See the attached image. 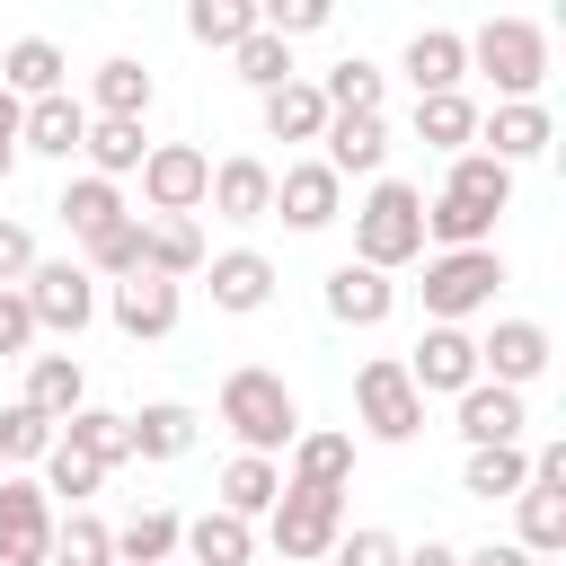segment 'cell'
Wrapping results in <instances>:
<instances>
[{
    "mask_svg": "<svg viewBox=\"0 0 566 566\" xmlns=\"http://www.w3.org/2000/svg\"><path fill=\"white\" fill-rule=\"evenodd\" d=\"M221 424L239 433V451L274 460V451H292V442H301V398H292V380H283V371L239 363V371L221 380Z\"/></svg>",
    "mask_w": 566,
    "mask_h": 566,
    "instance_id": "6da1fadb",
    "label": "cell"
},
{
    "mask_svg": "<svg viewBox=\"0 0 566 566\" xmlns=\"http://www.w3.org/2000/svg\"><path fill=\"white\" fill-rule=\"evenodd\" d=\"M424 256V195L407 177H371V195L354 203V265L398 274Z\"/></svg>",
    "mask_w": 566,
    "mask_h": 566,
    "instance_id": "7a4b0ae2",
    "label": "cell"
},
{
    "mask_svg": "<svg viewBox=\"0 0 566 566\" xmlns=\"http://www.w3.org/2000/svg\"><path fill=\"white\" fill-rule=\"evenodd\" d=\"M469 71L495 80V106H531L548 80V27L539 18H486L469 35Z\"/></svg>",
    "mask_w": 566,
    "mask_h": 566,
    "instance_id": "3957f363",
    "label": "cell"
},
{
    "mask_svg": "<svg viewBox=\"0 0 566 566\" xmlns=\"http://www.w3.org/2000/svg\"><path fill=\"white\" fill-rule=\"evenodd\" d=\"M495 283H504V256H495V248L424 256V318H433V327H460V318H478V310L495 301Z\"/></svg>",
    "mask_w": 566,
    "mask_h": 566,
    "instance_id": "277c9868",
    "label": "cell"
},
{
    "mask_svg": "<svg viewBox=\"0 0 566 566\" xmlns=\"http://www.w3.org/2000/svg\"><path fill=\"white\" fill-rule=\"evenodd\" d=\"M354 416H363L371 442H416L424 433V398H416V380H407L398 354H371L354 371Z\"/></svg>",
    "mask_w": 566,
    "mask_h": 566,
    "instance_id": "5b68a950",
    "label": "cell"
},
{
    "mask_svg": "<svg viewBox=\"0 0 566 566\" xmlns=\"http://www.w3.org/2000/svg\"><path fill=\"white\" fill-rule=\"evenodd\" d=\"M265 539H274V557H292V566L327 557V548L345 539V495H327V486H283L274 513H265Z\"/></svg>",
    "mask_w": 566,
    "mask_h": 566,
    "instance_id": "8992f818",
    "label": "cell"
},
{
    "mask_svg": "<svg viewBox=\"0 0 566 566\" xmlns=\"http://www.w3.org/2000/svg\"><path fill=\"white\" fill-rule=\"evenodd\" d=\"M203 186H212V159H203L195 142H150V159H142V203H150V221H195V212H203Z\"/></svg>",
    "mask_w": 566,
    "mask_h": 566,
    "instance_id": "52a82bcc",
    "label": "cell"
},
{
    "mask_svg": "<svg viewBox=\"0 0 566 566\" xmlns=\"http://www.w3.org/2000/svg\"><path fill=\"white\" fill-rule=\"evenodd\" d=\"M18 292H27V310H35V336H80V327L97 318V283H88L71 256H53V265L35 256V274H27Z\"/></svg>",
    "mask_w": 566,
    "mask_h": 566,
    "instance_id": "ba28073f",
    "label": "cell"
},
{
    "mask_svg": "<svg viewBox=\"0 0 566 566\" xmlns=\"http://www.w3.org/2000/svg\"><path fill=\"white\" fill-rule=\"evenodd\" d=\"M0 566H53V495L35 478H0Z\"/></svg>",
    "mask_w": 566,
    "mask_h": 566,
    "instance_id": "9c48e42d",
    "label": "cell"
},
{
    "mask_svg": "<svg viewBox=\"0 0 566 566\" xmlns=\"http://www.w3.org/2000/svg\"><path fill=\"white\" fill-rule=\"evenodd\" d=\"M548 327L539 318H495L486 336H478V380H495V389H531L539 371H548Z\"/></svg>",
    "mask_w": 566,
    "mask_h": 566,
    "instance_id": "30bf717a",
    "label": "cell"
},
{
    "mask_svg": "<svg viewBox=\"0 0 566 566\" xmlns=\"http://www.w3.org/2000/svg\"><path fill=\"white\" fill-rule=\"evenodd\" d=\"M106 318H115L133 345H159V336H177L186 292H177V283H159V274H124V283H106Z\"/></svg>",
    "mask_w": 566,
    "mask_h": 566,
    "instance_id": "8fae6325",
    "label": "cell"
},
{
    "mask_svg": "<svg viewBox=\"0 0 566 566\" xmlns=\"http://www.w3.org/2000/svg\"><path fill=\"white\" fill-rule=\"evenodd\" d=\"M407 380H416V398H460V389H478V336H469V327H424L416 354H407Z\"/></svg>",
    "mask_w": 566,
    "mask_h": 566,
    "instance_id": "7c38bea8",
    "label": "cell"
},
{
    "mask_svg": "<svg viewBox=\"0 0 566 566\" xmlns=\"http://www.w3.org/2000/svg\"><path fill=\"white\" fill-rule=\"evenodd\" d=\"M398 71L416 80V97H451L469 80V35L460 27H416L407 53H398Z\"/></svg>",
    "mask_w": 566,
    "mask_h": 566,
    "instance_id": "4fadbf2b",
    "label": "cell"
},
{
    "mask_svg": "<svg viewBox=\"0 0 566 566\" xmlns=\"http://www.w3.org/2000/svg\"><path fill=\"white\" fill-rule=\"evenodd\" d=\"M557 142V124H548V106L531 97V106H495V115H478V142L469 150H486L495 168H522V159H539Z\"/></svg>",
    "mask_w": 566,
    "mask_h": 566,
    "instance_id": "5bb4252c",
    "label": "cell"
},
{
    "mask_svg": "<svg viewBox=\"0 0 566 566\" xmlns=\"http://www.w3.org/2000/svg\"><path fill=\"white\" fill-rule=\"evenodd\" d=\"M318 159H327L336 186H345V177H380V168H389V124H380V115H327Z\"/></svg>",
    "mask_w": 566,
    "mask_h": 566,
    "instance_id": "9a60e30c",
    "label": "cell"
},
{
    "mask_svg": "<svg viewBox=\"0 0 566 566\" xmlns=\"http://www.w3.org/2000/svg\"><path fill=\"white\" fill-rule=\"evenodd\" d=\"M203 203L221 212V221H274V168L256 159V150H239V159H221L212 168V186H203Z\"/></svg>",
    "mask_w": 566,
    "mask_h": 566,
    "instance_id": "2e32d148",
    "label": "cell"
},
{
    "mask_svg": "<svg viewBox=\"0 0 566 566\" xmlns=\"http://www.w3.org/2000/svg\"><path fill=\"white\" fill-rule=\"evenodd\" d=\"M274 212H283V230H327L345 212V186L327 177V159H292L274 177Z\"/></svg>",
    "mask_w": 566,
    "mask_h": 566,
    "instance_id": "e0dca14e",
    "label": "cell"
},
{
    "mask_svg": "<svg viewBox=\"0 0 566 566\" xmlns=\"http://www.w3.org/2000/svg\"><path fill=\"white\" fill-rule=\"evenodd\" d=\"M203 283H212V310L248 318V310L274 301V256H256V248H221V256H203Z\"/></svg>",
    "mask_w": 566,
    "mask_h": 566,
    "instance_id": "ac0fdd59",
    "label": "cell"
},
{
    "mask_svg": "<svg viewBox=\"0 0 566 566\" xmlns=\"http://www.w3.org/2000/svg\"><path fill=\"white\" fill-rule=\"evenodd\" d=\"M318 301H327V318H336V327H380V318L398 310V283L345 256V265H336V274L318 283Z\"/></svg>",
    "mask_w": 566,
    "mask_h": 566,
    "instance_id": "d6986e66",
    "label": "cell"
},
{
    "mask_svg": "<svg viewBox=\"0 0 566 566\" xmlns=\"http://www.w3.org/2000/svg\"><path fill=\"white\" fill-rule=\"evenodd\" d=\"M18 398L62 433V424L88 407V371H80V354H27V389H18Z\"/></svg>",
    "mask_w": 566,
    "mask_h": 566,
    "instance_id": "ffe728a7",
    "label": "cell"
},
{
    "mask_svg": "<svg viewBox=\"0 0 566 566\" xmlns=\"http://www.w3.org/2000/svg\"><path fill=\"white\" fill-rule=\"evenodd\" d=\"M522 424H531V407H522V389H495V380H478V389H460V442L469 451H495V442H522Z\"/></svg>",
    "mask_w": 566,
    "mask_h": 566,
    "instance_id": "44dd1931",
    "label": "cell"
},
{
    "mask_svg": "<svg viewBox=\"0 0 566 566\" xmlns=\"http://www.w3.org/2000/svg\"><path fill=\"white\" fill-rule=\"evenodd\" d=\"M88 142V106L62 88V97H35L27 115H18V150H35V159H71Z\"/></svg>",
    "mask_w": 566,
    "mask_h": 566,
    "instance_id": "7402d4cb",
    "label": "cell"
},
{
    "mask_svg": "<svg viewBox=\"0 0 566 566\" xmlns=\"http://www.w3.org/2000/svg\"><path fill=\"white\" fill-rule=\"evenodd\" d=\"M124 433H133V460H186L195 433H203V416L186 398H150L142 416H124Z\"/></svg>",
    "mask_w": 566,
    "mask_h": 566,
    "instance_id": "603a6c76",
    "label": "cell"
},
{
    "mask_svg": "<svg viewBox=\"0 0 566 566\" xmlns=\"http://www.w3.org/2000/svg\"><path fill=\"white\" fill-rule=\"evenodd\" d=\"M62 71H71V62H62V44H53V35H18V44L0 53V88H9L18 106L62 97Z\"/></svg>",
    "mask_w": 566,
    "mask_h": 566,
    "instance_id": "cb8c5ba5",
    "label": "cell"
},
{
    "mask_svg": "<svg viewBox=\"0 0 566 566\" xmlns=\"http://www.w3.org/2000/svg\"><path fill=\"white\" fill-rule=\"evenodd\" d=\"M150 97H159V80H150L133 53L97 62V80H88V115H106V124H142V115H150Z\"/></svg>",
    "mask_w": 566,
    "mask_h": 566,
    "instance_id": "d4e9b609",
    "label": "cell"
},
{
    "mask_svg": "<svg viewBox=\"0 0 566 566\" xmlns=\"http://www.w3.org/2000/svg\"><path fill=\"white\" fill-rule=\"evenodd\" d=\"M203 230L195 221H150L142 212V274H159V283H186V274H203Z\"/></svg>",
    "mask_w": 566,
    "mask_h": 566,
    "instance_id": "484cf974",
    "label": "cell"
},
{
    "mask_svg": "<svg viewBox=\"0 0 566 566\" xmlns=\"http://www.w3.org/2000/svg\"><path fill=\"white\" fill-rule=\"evenodd\" d=\"M522 486H531V451L522 442H495V451L460 460V495H478V504H513Z\"/></svg>",
    "mask_w": 566,
    "mask_h": 566,
    "instance_id": "4316f807",
    "label": "cell"
},
{
    "mask_svg": "<svg viewBox=\"0 0 566 566\" xmlns=\"http://www.w3.org/2000/svg\"><path fill=\"white\" fill-rule=\"evenodd\" d=\"M177 548L195 557V566H248V548H256V522H239V513H195L186 531H177Z\"/></svg>",
    "mask_w": 566,
    "mask_h": 566,
    "instance_id": "83f0119b",
    "label": "cell"
},
{
    "mask_svg": "<svg viewBox=\"0 0 566 566\" xmlns=\"http://www.w3.org/2000/svg\"><path fill=\"white\" fill-rule=\"evenodd\" d=\"M345 478H354V433H310V424H301L283 486H327V495H345Z\"/></svg>",
    "mask_w": 566,
    "mask_h": 566,
    "instance_id": "f1b7e54d",
    "label": "cell"
},
{
    "mask_svg": "<svg viewBox=\"0 0 566 566\" xmlns=\"http://www.w3.org/2000/svg\"><path fill=\"white\" fill-rule=\"evenodd\" d=\"M513 548L522 557H557L566 548V495L557 486H522L513 495Z\"/></svg>",
    "mask_w": 566,
    "mask_h": 566,
    "instance_id": "f546056e",
    "label": "cell"
},
{
    "mask_svg": "<svg viewBox=\"0 0 566 566\" xmlns=\"http://www.w3.org/2000/svg\"><path fill=\"white\" fill-rule=\"evenodd\" d=\"M318 133H327L318 80H283V88L265 97V142H318Z\"/></svg>",
    "mask_w": 566,
    "mask_h": 566,
    "instance_id": "4dcf8cb0",
    "label": "cell"
},
{
    "mask_svg": "<svg viewBox=\"0 0 566 566\" xmlns=\"http://www.w3.org/2000/svg\"><path fill=\"white\" fill-rule=\"evenodd\" d=\"M416 142L442 150V159H460V150L478 142V106H469V88H451V97H416Z\"/></svg>",
    "mask_w": 566,
    "mask_h": 566,
    "instance_id": "1f68e13d",
    "label": "cell"
},
{
    "mask_svg": "<svg viewBox=\"0 0 566 566\" xmlns=\"http://www.w3.org/2000/svg\"><path fill=\"white\" fill-rule=\"evenodd\" d=\"M80 159H88V177H142V159H150V142H142V124H106V115H88V142H80Z\"/></svg>",
    "mask_w": 566,
    "mask_h": 566,
    "instance_id": "d6a6232c",
    "label": "cell"
},
{
    "mask_svg": "<svg viewBox=\"0 0 566 566\" xmlns=\"http://www.w3.org/2000/svg\"><path fill=\"white\" fill-rule=\"evenodd\" d=\"M442 195H451V203H469V212H486V221H495V212H504V203H513V168H495V159H486V150H460V159H451V177H442Z\"/></svg>",
    "mask_w": 566,
    "mask_h": 566,
    "instance_id": "836d02e7",
    "label": "cell"
},
{
    "mask_svg": "<svg viewBox=\"0 0 566 566\" xmlns=\"http://www.w3.org/2000/svg\"><path fill=\"white\" fill-rule=\"evenodd\" d=\"M53 212H62V230H71L80 248H88L97 230H115V221H124V186H106V177H71Z\"/></svg>",
    "mask_w": 566,
    "mask_h": 566,
    "instance_id": "e575fe53",
    "label": "cell"
},
{
    "mask_svg": "<svg viewBox=\"0 0 566 566\" xmlns=\"http://www.w3.org/2000/svg\"><path fill=\"white\" fill-rule=\"evenodd\" d=\"M274 495H283V469L274 460H256V451H239L230 469H221V513H239V522H256V513H274Z\"/></svg>",
    "mask_w": 566,
    "mask_h": 566,
    "instance_id": "d590c367",
    "label": "cell"
},
{
    "mask_svg": "<svg viewBox=\"0 0 566 566\" xmlns=\"http://www.w3.org/2000/svg\"><path fill=\"white\" fill-rule=\"evenodd\" d=\"M177 531H186V522H177L168 504H142L133 522H115V566H168V557H177Z\"/></svg>",
    "mask_w": 566,
    "mask_h": 566,
    "instance_id": "8d00e7d4",
    "label": "cell"
},
{
    "mask_svg": "<svg viewBox=\"0 0 566 566\" xmlns=\"http://www.w3.org/2000/svg\"><path fill=\"white\" fill-rule=\"evenodd\" d=\"M318 97H327V115H380L389 71H380V62H363V53H345V62L318 80Z\"/></svg>",
    "mask_w": 566,
    "mask_h": 566,
    "instance_id": "74e56055",
    "label": "cell"
},
{
    "mask_svg": "<svg viewBox=\"0 0 566 566\" xmlns=\"http://www.w3.org/2000/svg\"><path fill=\"white\" fill-rule=\"evenodd\" d=\"M186 35L212 53H239L256 35V0H186Z\"/></svg>",
    "mask_w": 566,
    "mask_h": 566,
    "instance_id": "f35d334b",
    "label": "cell"
},
{
    "mask_svg": "<svg viewBox=\"0 0 566 566\" xmlns=\"http://www.w3.org/2000/svg\"><path fill=\"white\" fill-rule=\"evenodd\" d=\"M80 274H88V283H124V274H142V212H124L115 230H97V239L80 248Z\"/></svg>",
    "mask_w": 566,
    "mask_h": 566,
    "instance_id": "ab89813d",
    "label": "cell"
},
{
    "mask_svg": "<svg viewBox=\"0 0 566 566\" xmlns=\"http://www.w3.org/2000/svg\"><path fill=\"white\" fill-rule=\"evenodd\" d=\"M62 442H80L97 469H124V460H133V433H124V416H106V407H80V416L62 424Z\"/></svg>",
    "mask_w": 566,
    "mask_h": 566,
    "instance_id": "60d3db41",
    "label": "cell"
},
{
    "mask_svg": "<svg viewBox=\"0 0 566 566\" xmlns=\"http://www.w3.org/2000/svg\"><path fill=\"white\" fill-rule=\"evenodd\" d=\"M35 486H44V495H71V504H88V495L106 486V469H97L80 442H62V433H53V451H44V478H35Z\"/></svg>",
    "mask_w": 566,
    "mask_h": 566,
    "instance_id": "b9f144b4",
    "label": "cell"
},
{
    "mask_svg": "<svg viewBox=\"0 0 566 566\" xmlns=\"http://www.w3.org/2000/svg\"><path fill=\"white\" fill-rule=\"evenodd\" d=\"M53 566H115V522H97V513L53 522Z\"/></svg>",
    "mask_w": 566,
    "mask_h": 566,
    "instance_id": "7bdbcfd3",
    "label": "cell"
},
{
    "mask_svg": "<svg viewBox=\"0 0 566 566\" xmlns=\"http://www.w3.org/2000/svg\"><path fill=\"white\" fill-rule=\"evenodd\" d=\"M230 71H239V80H248V88H256V97H274V88H283V80H301V71H292V44H274V35H265V27H256V35H248V44H239V53H230Z\"/></svg>",
    "mask_w": 566,
    "mask_h": 566,
    "instance_id": "ee69618b",
    "label": "cell"
},
{
    "mask_svg": "<svg viewBox=\"0 0 566 566\" xmlns=\"http://www.w3.org/2000/svg\"><path fill=\"white\" fill-rule=\"evenodd\" d=\"M44 451H53V424H44L27 398H9V407H0V460H44Z\"/></svg>",
    "mask_w": 566,
    "mask_h": 566,
    "instance_id": "f6af8a7d",
    "label": "cell"
},
{
    "mask_svg": "<svg viewBox=\"0 0 566 566\" xmlns=\"http://www.w3.org/2000/svg\"><path fill=\"white\" fill-rule=\"evenodd\" d=\"M327 557H336V566H407V539H398V531H371V522H363V531H345V539H336Z\"/></svg>",
    "mask_w": 566,
    "mask_h": 566,
    "instance_id": "bcb514c9",
    "label": "cell"
},
{
    "mask_svg": "<svg viewBox=\"0 0 566 566\" xmlns=\"http://www.w3.org/2000/svg\"><path fill=\"white\" fill-rule=\"evenodd\" d=\"M35 354V310L27 292H0V363H27Z\"/></svg>",
    "mask_w": 566,
    "mask_h": 566,
    "instance_id": "7dc6e473",
    "label": "cell"
},
{
    "mask_svg": "<svg viewBox=\"0 0 566 566\" xmlns=\"http://www.w3.org/2000/svg\"><path fill=\"white\" fill-rule=\"evenodd\" d=\"M35 274V230L27 221H0V292H18Z\"/></svg>",
    "mask_w": 566,
    "mask_h": 566,
    "instance_id": "c3c4849f",
    "label": "cell"
},
{
    "mask_svg": "<svg viewBox=\"0 0 566 566\" xmlns=\"http://www.w3.org/2000/svg\"><path fill=\"white\" fill-rule=\"evenodd\" d=\"M460 566H539V557H522L513 539H486V548H460Z\"/></svg>",
    "mask_w": 566,
    "mask_h": 566,
    "instance_id": "681fc988",
    "label": "cell"
},
{
    "mask_svg": "<svg viewBox=\"0 0 566 566\" xmlns=\"http://www.w3.org/2000/svg\"><path fill=\"white\" fill-rule=\"evenodd\" d=\"M407 566H460V548L451 539H424V548H407Z\"/></svg>",
    "mask_w": 566,
    "mask_h": 566,
    "instance_id": "f907efd6",
    "label": "cell"
},
{
    "mask_svg": "<svg viewBox=\"0 0 566 566\" xmlns=\"http://www.w3.org/2000/svg\"><path fill=\"white\" fill-rule=\"evenodd\" d=\"M18 115H27V106H18L9 88H0V150H18Z\"/></svg>",
    "mask_w": 566,
    "mask_h": 566,
    "instance_id": "816d5d0a",
    "label": "cell"
},
{
    "mask_svg": "<svg viewBox=\"0 0 566 566\" xmlns=\"http://www.w3.org/2000/svg\"><path fill=\"white\" fill-rule=\"evenodd\" d=\"M9 168H18V150H0V186H9Z\"/></svg>",
    "mask_w": 566,
    "mask_h": 566,
    "instance_id": "f5cc1de1",
    "label": "cell"
}]
</instances>
